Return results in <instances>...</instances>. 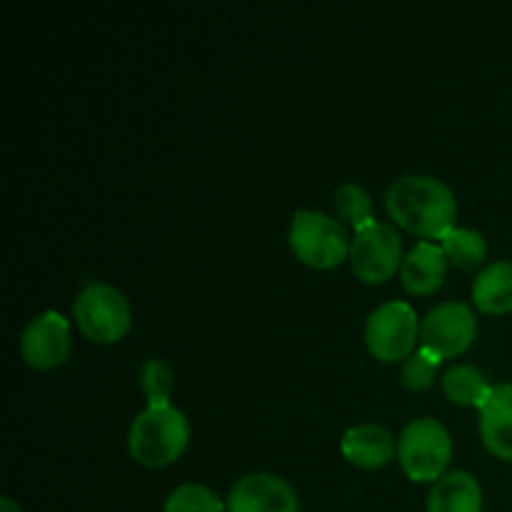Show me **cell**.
Here are the masks:
<instances>
[{
    "mask_svg": "<svg viewBox=\"0 0 512 512\" xmlns=\"http://www.w3.org/2000/svg\"><path fill=\"white\" fill-rule=\"evenodd\" d=\"M440 363L443 360L430 353V350H415L403 363V385L413 390V393H423V390H428L435 383V373H438Z\"/></svg>",
    "mask_w": 512,
    "mask_h": 512,
    "instance_id": "obj_21",
    "label": "cell"
},
{
    "mask_svg": "<svg viewBox=\"0 0 512 512\" xmlns=\"http://www.w3.org/2000/svg\"><path fill=\"white\" fill-rule=\"evenodd\" d=\"M228 512H300L293 485L273 473H248L230 488Z\"/></svg>",
    "mask_w": 512,
    "mask_h": 512,
    "instance_id": "obj_10",
    "label": "cell"
},
{
    "mask_svg": "<svg viewBox=\"0 0 512 512\" xmlns=\"http://www.w3.org/2000/svg\"><path fill=\"white\" fill-rule=\"evenodd\" d=\"M353 240L343 223L315 210H298L290 225V248L295 258L315 270L338 268L350 255Z\"/></svg>",
    "mask_w": 512,
    "mask_h": 512,
    "instance_id": "obj_4",
    "label": "cell"
},
{
    "mask_svg": "<svg viewBox=\"0 0 512 512\" xmlns=\"http://www.w3.org/2000/svg\"><path fill=\"white\" fill-rule=\"evenodd\" d=\"M403 240L398 230L380 220L355 228L350 245V263L358 280L368 285H383L403 268Z\"/></svg>",
    "mask_w": 512,
    "mask_h": 512,
    "instance_id": "obj_7",
    "label": "cell"
},
{
    "mask_svg": "<svg viewBox=\"0 0 512 512\" xmlns=\"http://www.w3.org/2000/svg\"><path fill=\"white\" fill-rule=\"evenodd\" d=\"M473 303L488 315L512 313V263L498 260L480 270L473 283Z\"/></svg>",
    "mask_w": 512,
    "mask_h": 512,
    "instance_id": "obj_15",
    "label": "cell"
},
{
    "mask_svg": "<svg viewBox=\"0 0 512 512\" xmlns=\"http://www.w3.org/2000/svg\"><path fill=\"white\" fill-rule=\"evenodd\" d=\"M20 355L30 368L43 370V373L65 365L70 355L68 320L53 310L30 320L20 335Z\"/></svg>",
    "mask_w": 512,
    "mask_h": 512,
    "instance_id": "obj_9",
    "label": "cell"
},
{
    "mask_svg": "<svg viewBox=\"0 0 512 512\" xmlns=\"http://www.w3.org/2000/svg\"><path fill=\"white\" fill-rule=\"evenodd\" d=\"M420 338V320L403 300H390L373 310L365 323V345L380 363H400L415 353Z\"/></svg>",
    "mask_w": 512,
    "mask_h": 512,
    "instance_id": "obj_6",
    "label": "cell"
},
{
    "mask_svg": "<svg viewBox=\"0 0 512 512\" xmlns=\"http://www.w3.org/2000/svg\"><path fill=\"white\" fill-rule=\"evenodd\" d=\"M333 205H335V213L340 215V220H348V223L355 225V228L375 220L373 198H370L368 190L358 183H343L340 188H335Z\"/></svg>",
    "mask_w": 512,
    "mask_h": 512,
    "instance_id": "obj_18",
    "label": "cell"
},
{
    "mask_svg": "<svg viewBox=\"0 0 512 512\" xmlns=\"http://www.w3.org/2000/svg\"><path fill=\"white\" fill-rule=\"evenodd\" d=\"M478 338V318L465 303H443L420 320V348L440 360L458 358Z\"/></svg>",
    "mask_w": 512,
    "mask_h": 512,
    "instance_id": "obj_8",
    "label": "cell"
},
{
    "mask_svg": "<svg viewBox=\"0 0 512 512\" xmlns=\"http://www.w3.org/2000/svg\"><path fill=\"white\" fill-rule=\"evenodd\" d=\"M445 273H448V258H445L443 248L423 240L405 255L400 280L408 293L433 295L445 283Z\"/></svg>",
    "mask_w": 512,
    "mask_h": 512,
    "instance_id": "obj_13",
    "label": "cell"
},
{
    "mask_svg": "<svg viewBox=\"0 0 512 512\" xmlns=\"http://www.w3.org/2000/svg\"><path fill=\"white\" fill-rule=\"evenodd\" d=\"M345 460L355 468L363 470H378L388 465L395 458L398 448H395V438L390 435L388 428L383 425H355L343 435L340 443Z\"/></svg>",
    "mask_w": 512,
    "mask_h": 512,
    "instance_id": "obj_11",
    "label": "cell"
},
{
    "mask_svg": "<svg viewBox=\"0 0 512 512\" xmlns=\"http://www.w3.org/2000/svg\"><path fill=\"white\" fill-rule=\"evenodd\" d=\"M453 458V438L435 418L410 420L400 433L398 460L413 483H438Z\"/></svg>",
    "mask_w": 512,
    "mask_h": 512,
    "instance_id": "obj_3",
    "label": "cell"
},
{
    "mask_svg": "<svg viewBox=\"0 0 512 512\" xmlns=\"http://www.w3.org/2000/svg\"><path fill=\"white\" fill-rule=\"evenodd\" d=\"M73 315L80 333L98 345L120 343L130 333L133 323L128 298L118 288L105 283H90L88 288L80 290Z\"/></svg>",
    "mask_w": 512,
    "mask_h": 512,
    "instance_id": "obj_5",
    "label": "cell"
},
{
    "mask_svg": "<svg viewBox=\"0 0 512 512\" xmlns=\"http://www.w3.org/2000/svg\"><path fill=\"white\" fill-rule=\"evenodd\" d=\"M140 388H143L145 398H148L150 408H160V405H170V395L175 388V375L165 360L150 358L145 360L143 370H140Z\"/></svg>",
    "mask_w": 512,
    "mask_h": 512,
    "instance_id": "obj_20",
    "label": "cell"
},
{
    "mask_svg": "<svg viewBox=\"0 0 512 512\" xmlns=\"http://www.w3.org/2000/svg\"><path fill=\"white\" fill-rule=\"evenodd\" d=\"M480 438L495 458L512 463V383L493 388L480 410Z\"/></svg>",
    "mask_w": 512,
    "mask_h": 512,
    "instance_id": "obj_12",
    "label": "cell"
},
{
    "mask_svg": "<svg viewBox=\"0 0 512 512\" xmlns=\"http://www.w3.org/2000/svg\"><path fill=\"white\" fill-rule=\"evenodd\" d=\"M428 512H483V488L465 470L445 473L430 488Z\"/></svg>",
    "mask_w": 512,
    "mask_h": 512,
    "instance_id": "obj_14",
    "label": "cell"
},
{
    "mask_svg": "<svg viewBox=\"0 0 512 512\" xmlns=\"http://www.w3.org/2000/svg\"><path fill=\"white\" fill-rule=\"evenodd\" d=\"M390 218L418 238L443 240L458 220V200L450 185L433 175H405L385 195Z\"/></svg>",
    "mask_w": 512,
    "mask_h": 512,
    "instance_id": "obj_1",
    "label": "cell"
},
{
    "mask_svg": "<svg viewBox=\"0 0 512 512\" xmlns=\"http://www.w3.org/2000/svg\"><path fill=\"white\" fill-rule=\"evenodd\" d=\"M0 512H23V510H20V505L15 503L13 498H3L0 500Z\"/></svg>",
    "mask_w": 512,
    "mask_h": 512,
    "instance_id": "obj_22",
    "label": "cell"
},
{
    "mask_svg": "<svg viewBox=\"0 0 512 512\" xmlns=\"http://www.w3.org/2000/svg\"><path fill=\"white\" fill-rule=\"evenodd\" d=\"M443 390L455 405L478 410H483L490 393H493L485 375L478 368H473V365H455V368H450L443 375Z\"/></svg>",
    "mask_w": 512,
    "mask_h": 512,
    "instance_id": "obj_16",
    "label": "cell"
},
{
    "mask_svg": "<svg viewBox=\"0 0 512 512\" xmlns=\"http://www.w3.org/2000/svg\"><path fill=\"white\" fill-rule=\"evenodd\" d=\"M190 443V425L173 405L145 408L133 420L128 433V450L143 468H168Z\"/></svg>",
    "mask_w": 512,
    "mask_h": 512,
    "instance_id": "obj_2",
    "label": "cell"
},
{
    "mask_svg": "<svg viewBox=\"0 0 512 512\" xmlns=\"http://www.w3.org/2000/svg\"><path fill=\"white\" fill-rule=\"evenodd\" d=\"M440 248H443L448 263L458 265L460 270L478 268L488 255V243H485L483 235L478 230L458 228V225L440 240Z\"/></svg>",
    "mask_w": 512,
    "mask_h": 512,
    "instance_id": "obj_17",
    "label": "cell"
},
{
    "mask_svg": "<svg viewBox=\"0 0 512 512\" xmlns=\"http://www.w3.org/2000/svg\"><path fill=\"white\" fill-rule=\"evenodd\" d=\"M163 512H225L223 500L205 485H180L165 498Z\"/></svg>",
    "mask_w": 512,
    "mask_h": 512,
    "instance_id": "obj_19",
    "label": "cell"
}]
</instances>
